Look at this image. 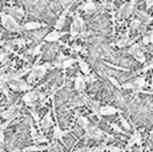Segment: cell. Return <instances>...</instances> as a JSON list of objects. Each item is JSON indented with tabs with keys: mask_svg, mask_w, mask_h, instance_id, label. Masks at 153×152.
<instances>
[{
	"mask_svg": "<svg viewBox=\"0 0 153 152\" xmlns=\"http://www.w3.org/2000/svg\"><path fill=\"white\" fill-rule=\"evenodd\" d=\"M8 88H10V87H4V88H3V93H4V96H5V98H7V99H10V89H8Z\"/></svg>",
	"mask_w": 153,
	"mask_h": 152,
	"instance_id": "cell-44",
	"label": "cell"
},
{
	"mask_svg": "<svg viewBox=\"0 0 153 152\" xmlns=\"http://www.w3.org/2000/svg\"><path fill=\"white\" fill-rule=\"evenodd\" d=\"M146 8H152L153 7V0H146Z\"/></svg>",
	"mask_w": 153,
	"mask_h": 152,
	"instance_id": "cell-49",
	"label": "cell"
},
{
	"mask_svg": "<svg viewBox=\"0 0 153 152\" xmlns=\"http://www.w3.org/2000/svg\"><path fill=\"white\" fill-rule=\"evenodd\" d=\"M151 87L153 88V75H152V83H151Z\"/></svg>",
	"mask_w": 153,
	"mask_h": 152,
	"instance_id": "cell-50",
	"label": "cell"
},
{
	"mask_svg": "<svg viewBox=\"0 0 153 152\" xmlns=\"http://www.w3.org/2000/svg\"><path fill=\"white\" fill-rule=\"evenodd\" d=\"M5 30H7L8 32H22L23 25L19 24V22H17L16 17L10 15V17H8V24H7V27H5Z\"/></svg>",
	"mask_w": 153,
	"mask_h": 152,
	"instance_id": "cell-5",
	"label": "cell"
},
{
	"mask_svg": "<svg viewBox=\"0 0 153 152\" xmlns=\"http://www.w3.org/2000/svg\"><path fill=\"white\" fill-rule=\"evenodd\" d=\"M76 60H77V63H79L80 71L83 72L84 75H91V74H92V72H91V67L88 66V63L83 59V57H76Z\"/></svg>",
	"mask_w": 153,
	"mask_h": 152,
	"instance_id": "cell-16",
	"label": "cell"
},
{
	"mask_svg": "<svg viewBox=\"0 0 153 152\" xmlns=\"http://www.w3.org/2000/svg\"><path fill=\"white\" fill-rule=\"evenodd\" d=\"M7 69H8V67H7V66H3L1 68H0V77H1V76L4 75L5 72H7Z\"/></svg>",
	"mask_w": 153,
	"mask_h": 152,
	"instance_id": "cell-46",
	"label": "cell"
},
{
	"mask_svg": "<svg viewBox=\"0 0 153 152\" xmlns=\"http://www.w3.org/2000/svg\"><path fill=\"white\" fill-rule=\"evenodd\" d=\"M72 49H73L75 52H83V54H87V51H85L83 47H81V45H77V44H73V45H72Z\"/></svg>",
	"mask_w": 153,
	"mask_h": 152,
	"instance_id": "cell-38",
	"label": "cell"
},
{
	"mask_svg": "<svg viewBox=\"0 0 153 152\" xmlns=\"http://www.w3.org/2000/svg\"><path fill=\"white\" fill-rule=\"evenodd\" d=\"M81 32H83V30H81L80 24H79L77 19H76V16H75V17H73V20H72V23H71L69 35H71L72 37H77V36H80Z\"/></svg>",
	"mask_w": 153,
	"mask_h": 152,
	"instance_id": "cell-8",
	"label": "cell"
},
{
	"mask_svg": "<svg viewBox=\"0 0 153 152\" xmlns=\"http://www.w3.org/2000/svg\"><path fill=\"white\" fill-rule=\"evenodd\" d=\"M67 59V56L64 54H59V56H57V60H60V61H64Z\"/></svg>",
	"mask_w": 153,
	"mask_h": 152,
	"instance_id": "cell-47",
	"label": "cell"
},
{
	"mask_svg": "<svg viewBox=\"0 0 153 152\" xmlns=\"http://www.w3.org/2000/svg\"><path fill=\"white\" fill-rule=\"evenodd\" d=\"M137 15H139V19L144 23V24H149V23L152 22V17L146 12H144V11H137Z\"/></svg>",
	"mask_w": 153,
	"mask_h": 152,
	"instance_id": "cell-19",
	"label": "cell"
},
{
	"mask_svg": "<svg viewBox=\"0 0 153 152\" xmlns=\"http://www.w3.org/2000/svg\"><path fill=\"white\" fill-rule=\"evenodd\" d=\"M28 54L33 55V56H39L40 54H42V44H37L33 47V49H31V51H28Z\"/></svg>",
	"mask_w": 153,
	"mask_h": 152,
	"instance_id": "cell-32",
	"label": "cell"
},
{
	"mask_svg": "<svg viewBox=\"0 0 153 152\" xmlns=\"http://www.w3.org/2000/svg\"><path fill=\"white\" fill-rule=\"evenodd\" d=\"M133 57L137 61H140V63H145V56H144L143 49H137V51L133 54Z\"/></svg>",
	"mask_w": 153,
	"mask_h": 152,
	"instance_id": "cell-26",
	"label": "cell"
},
{
	"mask_svg": "<svg viewBox=\"0 0 153 152\" xmlns=\"http://www.w3.org/2000/svg\"><path fill=\"white\" fill-rule=\"evenodd\" d=\"M68 11H69V7L65 8V10L61 12V15L59 16V19L56 20V23H55V30H59V31L63 30L64 24H65V22H67V15H68Z\"/></svg>",
	"mask_w": 153,
	"mask_h": 152,
	"instance_id": "cell-9",
	"label": "cell"
},
{
	"mask_svg": "<svg viewBox=\"0 0 153 152\" xmlns=\"http://www.w3.org/2000/svg\"><path fill=\"white\" fill-rule=\"evenodd\" d=\"M48 152H56V151H55V150H49Z\"/></svg>",
	"mask_w": 153,
	"mask_h": 152,
	"instance_id": "cell-52",
	"label": "cell"
},
{
	"mask_svg": "<svg viewBox=\"0 0 153 152\" xmlns=\"http://www.w3.org/2000/svg\"><path fill=\"white\" fill-rule=\"evenodd\" d=\"M121 111L119 108L113 107V106H101L100 108V116H112V115H116V113H120Z\"/></svg>",
	"mask_w": 153,
	"mask_h": 152,
	"instance_id": "cell-7",
	"label": "cell"
},
{
	"mask_svg": "<svg viewBox=\"0 0 153 152\" xmlns=\"http://www.w3.org/2000/svg\"><path fill=\"white\" fill-rule=\"evenodd\" d=\"M104 151H107V143H102V144H100L97 145V147H93V150L92 152H104Z\"/></svg>",
	"mask_w": 153,
	"mask_h": 152,
	"instance_id": "cell-35",
	"label": "cell"
},
{
	"mask_svg": "<svg viewBox=\"0 0 153 152\" xmlns=\"http://www.w3.org/2000/svg\"><path fill=\"white\" fill-rule=\"evenodd\" d=\"M29 133H31V137H32V140H35V139H37L40 135L37 133V130L35 128V124L32 123L31 120H29Z\"/></svg>",
	"mask_w": 153,
	"mask_h": 152,
	"instance_id": "cell-25",
	"label": "cell"
},
{
	"mask_svg": "<svg viewBox=\"0 0 153 152\" xmlns=\"http://www.w3.org/2000/svg\"><path fill=\"white\" fill-rule=\"evenodd\" d=\"M7 43H10L11 45H17L20 48V47H24L25 45L27 40H25L24 37H17V39H12V40H10V42H7Z\"/></svg>",
	"mask_w": 153,
	"mask_h": 152,
	"instance_id": "cell-20",
	"label": "cell"
},
{
	"mask_svg": "<svg viewBox=\"0 0 153 152\" xmlns=\"http://www.w3.org/2000/svg\"><path fill=\"white\" fill-rule=\"evenodd\" d=\"M29 115L32 116V119H33V120H35V123H36V125H37V127H39V130H40V123H42V119H40L39 113H37V111L32 108V110L29 111Z\"/></svg>",
	"mask_w": 153,
	"mask_h": 152,
	"instance_id": "cell-23",
	"label": "cell"
},
{
	"mask_svg": "<svg viewBox=\"0 0 153 152\" xmlns=\"http://www.w3.org/2000/svg\"><path fill=\"white\" fill-rule=\"evenodd\" d=\"M76 61L77 60L73 59V57H67V59L63 61V69H67V68H69V67H72Z\"/></svg>",
	"mask_w": 153,
	"mask_h": 152,
	"instance_id": "cell-27",
	"label": "cell"
},
{
	"mask_svg": "<svg viewBox=\"0 0 153 152\" xmlns=\"http://www.w3.org/2000/svg\"><path fill=\"white\" fill-rule=\"evenodd\" d=\"M17 110H22V104H19V103H15V104H11L10 107L7 108V110H4V111H1L0 112V116H1L4 120H7L8 118H10L11 115H12L13 112H16Z\"/></svg>",
	"mask_w": 153,
	"mask_h": 152,
	"instance_id": "cell-6",
	"label": "cell"
},
{
	"mask_svg": "<svg viewBox=\"0 0 153 152\" xmlns=\"http://www.w3.org/2000/svg\"><path fill=\"white\" fill-rule=\"evenodd\" d=\"M134 137V140H136V144L137 145H140L141 144V142H143V136H141V133L139 132L137 130H134V132H133V135H132Z\"/></svg>",
	"mask_w": 153,
	"mask_h": 152,
	"instance_id": "cell-34",
	"label": "cell"
},
{
	"mask_svg": "<svg viewBox=\"0 0 153 152\" xmlns=\"http://www.w3.org/2000/svg\"><path fill=\"white\" fill-rule=\"evenodd\" d=\"M8 55H10V54H8L4 48L0 49V63H3V64L7 63V61H8Z\"/></svg>",
	"mask_w": 153,
	"mask_h": 152,
	"instance_id": "cell-29",
	"label": "cell"
},
{
	"mask_svg": "<svg viewBox=\"0 0 153 152\" xmlns=\"http://www.w3.org/2000/svg\"><path fill=\"white\" fill-rule=\"evenodd\" d=\"M39 92H40L39 88L31 89V91L25 92L24 95H23V98H22V101L25 104V106L33 108V107H35V103L39 100Z\"/></svg>",
	"mask_w": 153,
	"mask_h": 152,
	"instance_id": "cell-2",
	"label": "cell"
},
{
	"mask_svg": "<svg viewBox=\"0 0 153 152\" xmlns=\"http://www.w3.org/2000/svg\"><path fill=\"white\" fill-rule=\"evenodd\" d=\"M85 87H87V83L84 81V76L77 75L76 76V79H75V89H76V92H79V93L84 92Z\"/></svg>",
	"mask_w": 153,
	"mask_h": 152,
	"instance_id": "cell-11",
	"label": "cell"
},
{
	"mask_svg": "<svg viewBox=\"0 0 153 152\" xmlns=\"http://www.w3.org/2000/svg\"><path fill=\"white\" fill-rule=\"evenodd\" d=\"M87 107H89V108H91V111L93 112V115L97 116L99 120H101V116H100V108H101V106H100L99 101H96V100H93V99H91L89 104H88Z\"/></svg>",
	"mask_w": 153,
	"mask_h": 152,
	"instance_id": "cell-15",
	"label": "cell"
},
{
	"mask_svg": "<svg viewBox=\"0 0 153 152\" xmlns=\"http://www.w3.org/2000/svg\"><path fill=\"white\" fill-rule=\"evenodd\" d=\"M129 44H132V40L129 39V37H125V36H123L121 39L116 42V45L119 47V48H124V47L129 45Z\"/></svg>",
	"mask_w": 153,
	"mask_h": 152,
	"instance_id": "cell-21",
	"label": "cell"
},
{
	"mask_svg": "<svg viewBox=\"0 0 153 152\" xmlns=\"http://www.w3.org/2000/svg\"><path fill=\"white\" fill-rule=\"evenodd\" d=\"M120 121H121V125L124 127V130H125V131H129V130H131V124H129L128 120H126L125 118L120 116Z\"/></svg>",
	"mask_w": 153,
	"mask_h": 152,
	"instance_id": "cell-36",
	"label": "cell"
},
{
	"mask_svg": "<svg viewBox=\"0 0 153 152\" xmlns=\"http://www.w3.org/2000/svg\"><path fill=\"white\" fill-rule=\"evenodd\" d=\"M0 152H5V151H4V148H0Z\"/></svg>",
	"mask_w": 153,
	"mask_h": 152,
	"instance_id": "cell-51",
	"label": "cell"
},
{
	"mask_svg": "<svg viewBox=\"0 0 153 152\" xmlns=\"http://www.w3.org/2000/svg\"><path fill=\"white\" fill-rule=\"evenodd\" d=\"M80 10H83V12H85L87 15H93V13L97 11V7H96V3L88 1V3H85V4L81 5Z\"/></svg>",
	"mask_w": 153,
	"mask_h": 152,
	"instance_id": "cell-14",
	"label": "cell"
},
{
	"mask_svg": "<svg viewBox=\"0 0 153 152\" xmlns=\"http://www.w3.org/2000/svg\"><path fill=\"white\" fill-rule=\"evenodd\" d=\"M51 150V145H42V144H33L29 145V147L23 148V152H43V151H49Z\"/></svg>",
	"mask_w": 153,
	"mask_h": 152,
	"instance_id": "cell-10",
	"label": "cell"
},
{
	"mask_svg": "<svg viewBox=\"0 0 153 152\" xmlns=\"http://www.w3.org/2000/svg\"><path fill=\"white\" fill-rule=\"evenodd\" d=\"M52 123H53V118H52L51 115V111L49 112H47L45 115H44V118L42 119V123H40V135H44L43 132H48L49 130H51V125Z\"/></svg>",
	"mask_w": 153,
	"mask_h": 152,
	"instance_id": "cell-3",
	"label": "cell"
},
{
	"mask_svg": "<svg viewBox=\"0 0 153 152\" xmlns=\"http://www.w3.org/2000/svg\"><path fill=\"white\" fill-rule=\"evenodd\" d=\"M0 131H3V130H1V127H0Z\"/></svg>",
	"mask_w": 153,
	"mask_h": 152,
	"instance_id": "cell-53",
	"label": "cell"
},
{
	"mask_svg": "<svg viewBox=\"0 0 153 152\" xmlns=\"http://www.w3.org/2000/svg\"><path fill=\"white\" fill-rule=\"evenodd\" d=\"M93 148H89V147H81V148H77L75 152H92Z\"/></svg>",
	"mask_w": 153,
	"mask_h": 152,
	"instance_id": "cell-43",
	"label": "cell"
},
{
	"mask_svg": "<svg viewBox=\"0 0 153 152\" xmlns=\"http://www.w3.org/2000/svg\"><path fill=\"white\" fill-rule=\"evenodd\" d=\"M84 137L85 139H95V140H101L104 139V131L100 130L97 125H88L84 130Z\"/></svg>",
	"mask_w": 153,
	"mask_h": 152,
	"instance_id": "cell-1",
	"label": "cell"
},
{
	"mask_svg": "<svg viewBox=\"0 0 153 152\" xmlns=\"http://www.w3.org/2000/svg\"><path fill=\"white\" fill-rule=\"evenodd\" d=\"M134 144H136V140H134L133 136H131V139L128 140V144H126V148H132Z\"/></svg>",
	"mask_w": 153,
	"mask_h": 152,
	"instance_id": "cell-41",
	"label": "cell"
},
{
	"mask_svg": "<svg viewBox=\"0 0 153 152\" xmlns=\"http://www.w3.org/2000/svg\"><path fill=\"white\" fill-rule=\"evenodd\" d=\"M107 77H108V80H109V81H111V83H112V84H113V86H114V87H116V88H117V89H120V88H121V86H120V83H119V81H117V79H114V77H113V76H109V75H108V76H107Z\"/></svg>",
	"mask_w": 153,
	"mask_h": 152,
	"instance_id": "cell-37",
	"label": "cell"
},
{
	"mask_svg": "<svg viewBox=\"0 0 153 152\" xmlns=\"http://www.w3.org/2000/svg\"><path fill=\"white\" fill-rule=\"evenodd\" d=\"M111 127L113 128V130L116 131V132H120V133H123V132H124V131H123L121 128H120V127H119V125H117V124H111Z\"/></svg>",
	"mask_w": 153,
	"mask_h": 152,
	"instance_id": "cell-45",
	"label": "cell"
},
{
	"mask_svg": "<svg viewBox=\"0 0 153 152\" xmlns=\"http://www.w3.org/2000/svg\"><path fill=\"white\" fill-rule=\"evenodd\" d=\"M134 10V0H132V1L126 3V10H125V16L124 19H126V17H129L132 15V12H133Z\"/></svg>",
	"mask_w": 153,
	"mask_h": 152,
	"instance_id": "cell-24",
	"label": "cell"
},
{
	"mask_svg": "<svg viewBox=\"0 0 153 152\" xmlns=\"http://www.w3.org/2000/svg\"><path fill=\"white\" fill-rule=\"evenodd\" d=\"M0 13H1V12H0Z\"/></svg>",
	"mask_w": 153,
	"mask_h": 152,
	"instance_id": "cell-55",
	"label": "cell"
},
{
	"mask_svg": "<svg viewBox=\"0 0 153 152\" xmlns=\"http://www.w3.org/2000/svg\"><path fill=\"white\" fill-rule=\"evenodd\" d=\"M33 143H35V144H39V145H40V144H48L49 140L47 139V137L44 136V135H40L39 137H37V139L33 140Z\"/></svg>",
	"mask_w": 153,
	"mask_h": 152,
	"instance_id": "cell-31",
	"label": "cell"
},
{
	"mask_svg": "<svg viewBox=\"0 0 153 152\" xmlns=\"http://www.w3.org/2000/svg\"><path fill=\"white\" fill-rule=\"evenodd\" d=\"M55 151H56V150H55ZM56 152H59V151H56Z\"/></svg>",
	"mask_w": 153,
	"mask_h": 152,
	"instance_id": "cell-54",
	"label": "cell"
},
{
	"mask_svg": "<svg viewBox=\"0 0 153 152\" xmlns=\"http://www.w3.org/2000/svg\"><path fill=\"white\" fill-rule=\"evenodd\" d=\"M96 80H97V79H96V75H93V74H91V75H84V81H85L87 84L95 83Z\"/></svg>",
	"mask_w": 153,
	"mask_h": 152,
	"instance_id": "cell-33",
	"label": "cell"
},
{
	"mask_svg": "<svg viewBox=\"0 0 153 152\" xmlns=\"http://www.w3.org/2000/svg\"><path fill=\"white\" fill-rule=\"evenodd\" d=\"M143 25V22L137 17V19H133L132 20V23H131V30H133V31H136V30H140V27Z\"/></svg>",
	"mask_w": 153,
	"mask_h": 152,
	"instance_id": "cell-28",
	"label": "cell"
},
{
	"mask_svg": "<svg viewBox=\"0 0 153 152\" xmlns=\"http://www.w3.org/2000/svg\"><path fill=\"white\" fill-rule=\"evenodd\" d=\"M69 132H71L69 130L63 131V130L60 128V125L57 124V123H56V124L53 125V137H55L56 140H60V142H61V140H63V137L65 136V135H68Z\"/></svg>",
	"mask_w": 153,
	"mask_h": 152,
	"instance_id": "cell-13",
	"label": "cell"
},
{
	"mask_svg": "<svg viewBox=\"0 0 153 152\" xmlns=\"http://www.w3.org/2000/svg\"><path fill=\"white\" fill-rule=\"evenodd\" d=\"M7 13H10V15H12L13 17H16V19H23V17L25 16V13H24V11L22 10V8H19V7H8L7 8Z\"/></svg>",
	"mask_w": 153,
	"mask_h": 152,
	"instance_id": "cell-12",
	"label": "cell"
},
{
	"mask_svg": "<svg viewBox=\"0 0 153 152\" xmlns=\"http://www.w3.org/2000/svg\"><path fill=\"white\" fill-rule=\"evenodd\" d=\"M4 131H0V143H3L4 144Z\"/></svg>",
	"mask_w": 153,
	"mask_h": 152,
	"instance_id": "cell-48",
	"label": "cell"
},
{
	"mask_svg": "<svg viewBox=\"0 0 153 152\" xmlns=\"http://www.w3.org/2000/svg\"><path fill=\"white\" fill-rule=\"evenodd\" d=\"M107 150L111 152H121L123 150L120 147H116V145H107Z\"/></svg>",
	"mask_w": 153,
	"mask_h": 152,
	"instance_id": "cell-39",
	"label": "cell"
},
{
	"mask_svg": "<svg viewBox=\"0 0 153 152\" xmlns=\"http://www.w3.org/2000/svg\"><path fill=\"white\" fill-rule=\"evenodd\" d=\"M65 35H67V32H64V31L53 30V31H51L49 34H47L45 36H44V42H47V43L59 42V40H60L63 36H65Z\"/></svg>",
	"mask_w": 153,
	"mask_h": 152,
	"instance_id": "cell-4",
	"label": "cell"
},
{
	"mask_svg": "<svg viewBox=\"0 0 153 152\" xmlns=\"http://www.w3.org/2000/svg\"><path fill=\"white\" fill-rule=\"evenodd\" d=\"M143 44L144 45L151 44V36H149V35H145V36L143 37Z\"/></svg>",
	"mask_w": 153,
	"mask_h": 152,
	"instance_id": "cell-42",
	"label": "cell"
},
{
	"mask_svg": "<svg viewBox=\"0 0 153 152\" xmlns=\"http://www.w3.org/2000/svg\"><path fill=\"white\" fill-rule=\"evenodd\" d=\"M52 64H53L55 68H61V69H63V61H60V60L56 59L55 61H52Z\"/></svg>",
	"mask_w": 153,
	"mask_h": 152,
	"instance_id": "cell-40",
	"label": "cell"
},
{
	"mask_svg": "<svg viewBox=\"0 0 153 152\" xmlns=\"http://www.w3.org/2000/svg\"><path fill=\"white\" fill-rule=\"evenodd\" d=\"M42 27H45L44 24L39 22H27L25 24H23V30L24 31H35V30H39Z\"/></svg>",
	"mask_w": 153,
	"mask_h": 152,
	"instance_id": "cell-17",
	"label": "cell"
},
{
	"mask_svg": "<svg viewBox=\"0 0 153 152\" xmlns=\"http://www.w3.org/2000/svg\"><path fill=\"white\" fill-rule=\"evenodd\" d=\"M121 88H124V89H133V91H136L137 86H136V83H134V81H128V83L123 84Z\"/></svg>",
	"mask_w": 153,
	"mask_h": 152,
	"instance_id": "cell-30",
	"label": "cell"
},
{
	"mask_svg": "<svg viewBox=\"0 0 153 152\" xmlns=\"http://www.w3.org/2000/svg\"><path fill=\"white\" fill-rule=\"evenodd\" d=\"M133 81L136 83V86H137V89L134 91V93H136L137 91H140V89H143L144 87L146 86V80H145V77H144V76H139V77H136Z\"/></svg>",
	"mask_w": 153,
	"mask_h": 152,
	"instance_id": "cell-18",
	"label": "cell"
},
{
	"mask_svg": "<svg viewBox=\"0 0 153 152\" xmlns=\"http://www.w3.org/2000/svg\"><path fill=\"white\" fill-rule=\"evenodd\" d=\"M77 124L81 125V127H83V130H85V128L89 125V119H88L87 116L79 115V116H77Z\"/></svg>",
	"mask_w": 153,
	"mask_h": 152,
	"instance_id": "cell-22",
	"label": "cell"
}]
</instances>
